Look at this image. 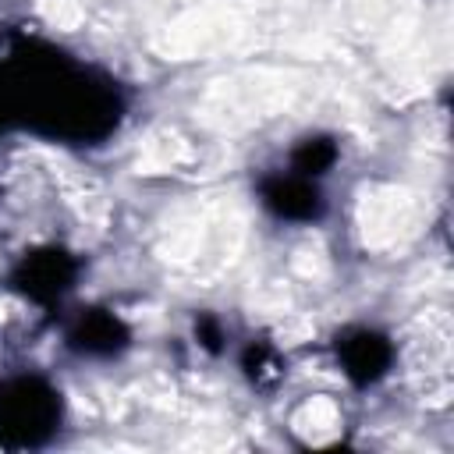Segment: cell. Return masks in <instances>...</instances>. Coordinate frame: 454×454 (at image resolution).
I'll return each instance as SVG.
<instances>
[{"instance_id": "6da1fadb", "label": "cell", "mask_w": 454, "mask_h": 454, "mask_svg": "<svg viewBox=\"0 0 454 454\" xmlns=\"http://www.w3.org/2000/svg\"><path fill=\"white\" fill-rule=\"evenodd\" d=\"M14 124L60 142H99L121 121V92L46 43H21L4 60Z\"/></svg>"}, {"instance_id": "7a4b0ae2", "label": "cell", "mask_w": 454, "mask_h": 454, "mask_svg": "<svg viewBox=\"0 0 454 454\" xmlns=\"http://www.w3.org/2000/svg\"><path fill=\"white\" fill-rule=\"evenodd\" d=\"M60 426V394L39 376L0 383V443L25 450L46 443Z\"/></svg>"}, {"instance_id": "3957f363", "label": "cell", "mask_w": 454, "mask_h": 454, "mask_svg": "<svg viewBox=\"0 0 454 454\" xmlns=\"http://www.w3.org/2000/svg\"><path fill=\"white\" fill-rule=\"evenodd\" d=\"M78 277V262L64 252V248H35L28 252L14 273H11V284L28 294L32 301H57Z\"/></svg>"}, {"instance_id": "277c9868", "label": "cell", "mask_w": 454, "mask_h": 454, "mask_svg": "<svg viewBox=\"0 0 454 454\" xmlns=\"http://www.w3.org/2000/svg\"><path fill=\"white\" fill-rule=\"evenodd\" d=\"M337 358H340V369L348 372L351 383L369 387V383H376L390 369L394 348H390V340L380 330L355 326V330H344L337 337Z\"/></svg>"}, {"instance_id": "5b68a950", "label": "cell", "mask_w": 454, "mask_h": 454, "mask_svg": "<svg viewBox=\"0 0 454 454\" xmlns=\"http://www.w3.org/2000/svg\"><path fill=\"white\" fill-rule=\"evenodd\" d=\"M262 202L270 213H277L280 220H316L323 213V195L319 188L301 177V174H277L262 181Z\"/></svg>"}, {"instance_id": "8992f818", "label": "cell", "mask_w": 454, "mask_h": 454, "mask_svg": "<svg viewBox=\"0 0 454 454\" xmlns=\"http://www.w3.org/2000/svg\"><path fill=\"white\" fill-rule=\"evenodd\" d=\"M67 340L82 355L106 358V355H117L128 344V326L114 312H106V309H89L85 316H78V323L71 326Z\"/></svg>"}, {"instance_id": "52a82bcc", "label": "cell", "mask_w": 454, "mask_h": 454, "mask_svg": "<svg viewBox=\"0 0 454 454\" xmlns=\"http://www.w3.org/2000/svg\"><path fill=\"white\" fill-rule=\"evenodd\" d=\"M337 160V142L330 135H312V138H301L291 153V167L301 174V177H319L333 167Z\"/></svg>"}, {"instance_id": "ba28073f", "label": "cell", "mask_w": 454, "mask_h": 454, "mask_svg": "<svg viewBox=\"0 0 454 454\" xmlns=\"http://www.w3.org/2000/svg\"><path fill=\"white\" fill-rule=\"evenodd\" d=\"M241 369H245V376H248L255 387H273V383L284 376V358H280L266 340H255V344L245 348Z\"/></svg>"}, {"instance_id": "9c48e42d", "label": "cell", "mask_w": 454, "mask_h": 454, "mask_svg": "<svg viewBox=\"0 0 454 454\" xmlns=\"http://www.w3.org/2000/svg\"><path fill=\"white\" fill-rule=\"evenodd\" d=\"M195 333H199V340H202L206 351H220V348H223V344H220L223 333H220V326H216L213 316H199V319H195Z\"/></svg>"}, {"instance_id": "30bf717a", "label": "cell", "mask_w": 454, "mask_h": 454, "mask_svg": "<svg viewBox=\"0 0 454 454\" xmlns=\"http://www.w3.org/2000/svg\"><path fill=\"white\" fill-rule=\"evenodd\" d=\"M14 124V110H11V89H7V74H4V64H0V128Z\"/></svg>"}]
</instances>
